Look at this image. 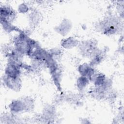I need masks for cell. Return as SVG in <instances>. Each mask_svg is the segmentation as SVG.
<instances>
[{"label": "cell", "instance_id": "cell-2", "mask_svg": "<svg viewBox=\"0 0 124 124\" xmlns=\"http://www.w3.org/2000/svg\"><path fill=\"white\" fill-rule=\"evenodd\" d=\"M4 82L6 84V85L11 89L16 90V89L20 88L19 86L20 85V82L18 78H13L6 76Z\"/></svg>", "mask_w": 124, "mask_h": 124}, {"label": "cell", "instance_id": "cell-3", "mask_svg": "<svg viewBox=\"0 0 124 124\" xmlns=\"http://www.w3.org/2000/svg\"><path fill=\"white\" fill-rule=\"evenodd\" d=\"M10 109L15 112H20L25 109V104L20 100H16L10 104Z\"/></svg>", "mask_w": 124, "mask_h": 124}, {"label": "cell", "instance_id": "cell-1", "mask_svg": "<svg viewBox=\"0 0 124 124\" xmlns=\"http://www.w3.org/2000/svg\"><path fill=\"white\" fill-rule=\"evenodd\" d=\"M6 76L13 78H19L20 74L19 68L14 63H10L8 65L5 69Z\"/></svg>", "mask_w": 124, "mask_h": 124}, {"label": "cell", "instance_id": "cell-4", "mask_svg": "<svg viewBox=\"0 0 124 124\" xmlns=\"http://www.w3.org/2000/svg\"><path fill=\"white\" fill-rule=\"evenodd\" d=\"M77 41L74 38L69 37L62 42V45L65 48H71L74 47L77 44Z\"/></svg>", "mask_w": 124, "mask_h": 124}, {"label": "cell", "instance_id": "cell-6", "mask_svg": "<svg viewBox=\"0 0 124 124\" xmlns=\"http://www.w3.org/2000/svg\"><path fill=\"white\" fill-rule=\"evenodd\" d=\"M69 23H70L69 21H68L67 20H63L58 27L57 31L59 32L61 34H63L64 33V34H66L69 31L68 30L66 29L65 27V26L70 25V24H69Z\"/></svg>", "mask_w": 124, "mask_h": 124}, {"label": "cell", "instance_id": "cell-5", "mask_svg": "<svg viewBox=\"0 0 124 124\" xmlns=\"http://www.w3.org/2000/svg\"><path fill=\"white\" fill-rule=\"evenodd\" d=\"M89 79L84 76H81L77 80V86L80 90H83L88 85Z\"/></svg>", "mask_w": 124, "mask_h": 124}]
</instances>
